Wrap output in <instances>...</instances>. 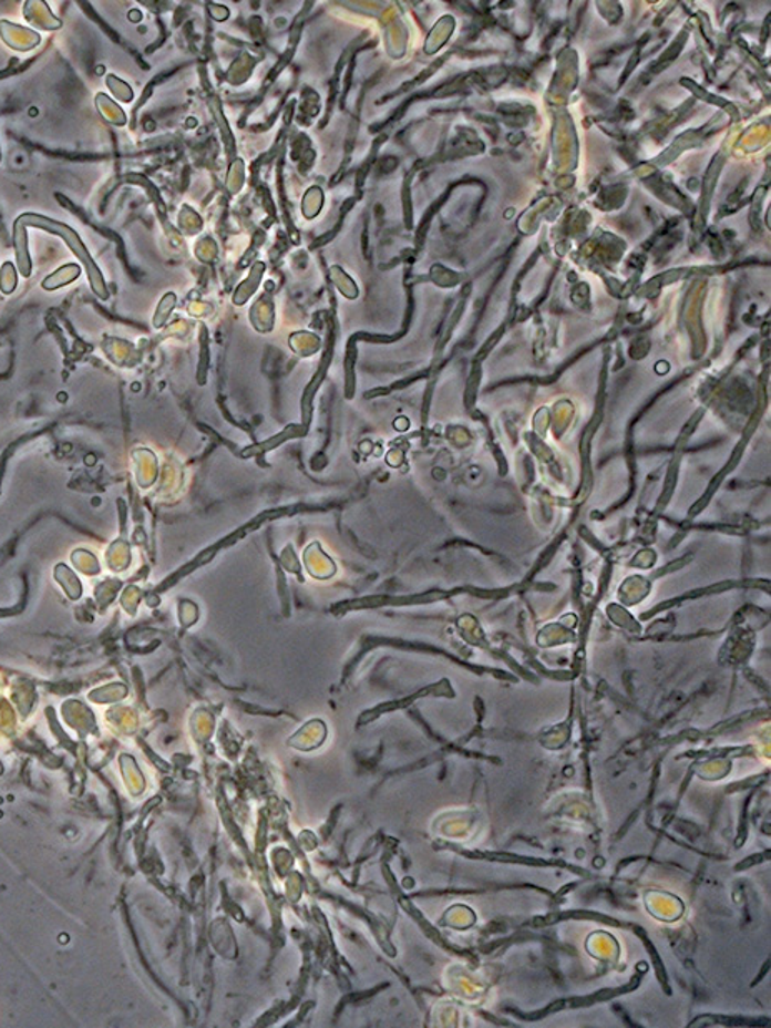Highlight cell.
<instances>
[{"mask_svg":"<svg viewBox=\"0 0 771 1028\" xmlns=\"http://www.w3.org/2000/svg\"><path fill=\"white\" fill-rule=\"evenodd\" d=\"M39 227V229L48 230V233L55 234V236L64 239V243L71 247L74 256L81 260L85 266V273H88L89 279H91L92 289L102 299H107V292H105L104 279H102L101 270L95 266L94 259H92L91 254L85 249L84 243H82L79 234L75 233L71 227L65 226V224L58 223V220L48 219L44 216H38V214H24V216L19 217L14 224V246L16 254H18L19 266H21L22 274L24 276H31V257L28 253V236H25V227Z\"/></svg>","mask_w":771,"mask_h":1028,"instance_id":"6da1fadb","label":"cell"}]
</instances>
